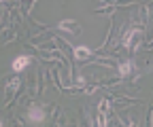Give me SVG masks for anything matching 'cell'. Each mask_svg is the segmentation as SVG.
<instances>
[{"instance_id":"obj_1","label":"cell","mask_w":153,"mask_h":127,"mask_svg":"<svg viewBox=\"0 0 153 127\" xmlns=\"http://www.w3.org/2000/svg\"><path fill=\"white\" fill-rule=\"evenodd\" d=\"M28 121L30 123H43L45 121V110H43V108H38V106H32L30 112H28Z\"/></svg>"},{"instance_id":"obj_2","label":"cell","mask_w":153,"mask_h":127,"mask_svg":"<svg viewBox=\"0 0 153 127\" xmlns=\"http://www.w3.org/2000/svg\"><path fill=\"white\" fill-rule=\"evenodd\" d=\"M28 64H30V57H28V55H19V57H15V62H13V72H22Z\"/></svg>"},{"instance_id":"obj_3","label":"cell","mask_w":153,"mask_h":127,"mask_svg":"<svg viewBox=\"0 0 153 127\" xmlns=\"http://www.w3.org/2000/svg\"><path fill=\"white\" fill-rule=\"evenodd\" d=\"M89 53H91V51H89L87 47H74V57H76V59H87Z\"/></svg>"},{"instance_id":"obj_4","label":"cell","mask_w":153,"mask_h":127,"mask_svg":"<svg viewBox=\"0 0 153 127\" xmlns=\"http://www.w3.org/2000/svg\"><path fill=\"white\" fill-rule=\"evenodd\" d=\"M130 70H132V64H130V62H126V64L119 66V72H121V74H130Z\"/></svg>"},{"instance_id":"obj_5","label":"cell","mask_w":153,"mask_h":127,"mask_svg":"<svg viewBox=\"0 0 153 127\" xmlns=\"http://www.w3.org/2000/svg\"><path fill=\"white\" fill-rule=\"evenodd\" d=\"M17 87H19V81H17V79H15L13 83H9V89H17Z\"/></svg>"},{"instance_id":"obj_6","label":"cell","mask_w":153,"mask_h":127,"mask_svg":"<svg viewBox=\"0 0 153 127\" xmlns=\"http://www.w3.org/2000/svg\"><path fill=\"white\" fill-rule=\"evenodd\" d=\"M0 127H2V123H0Z\"/></svg>"}]
</instances>
